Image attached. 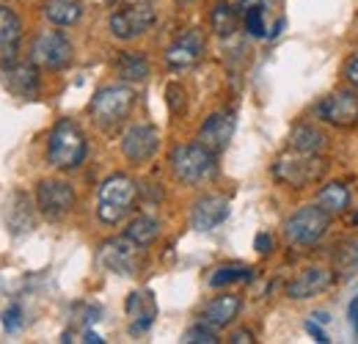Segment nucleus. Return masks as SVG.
Instances as JSON below:
<instances>
[{"mask_svg": "<svg viewBox=\"0 0 358 344\" xmlns=\"http://www.w3.org/2000/svg\"><path fill=\"white\" fill-rule=\"evenodd\" d=\"M22 44V20L17 17L14 8L0 6V64L17 61Z\"/></svg>", "mask_w": 358, "mask_h": 344, "instance_id": "nucleus-18", "label": "nucleus"}, {"mask_svg": "<svg viewBox=\"0 0 358 344\" xmlns=\"http://www.w3.org/2000/svg\"><path fill=\"white\" fill-rule=\"evenodd\" d=\"M86 155H89L86 132L72 119H61L47 138V163L58 171H75L83 166Z\"/></svg>", "mask_w": 358, "mask_h": 344, "instance_id": "nucleus-1", "label": "nucleus"}, {"mask_svg": "<svg viewBox=\"0 0 358 344\" xmlns=\"http://www.w3.org/2000/svg\"><path fill=\"white\" fill-rule=\"evenodd\" d=\"M182 342H187V344H215V342H218V331H215V328H210L207 322H199V325H193L190 331H185Z\"/></svg>", "mask_w": 358, "mask_h": 344, "instance_id": "nucleus-29", "label": "nucleus"}, {"mask_svg": "<svg viewBox=\"0 0 358 344\" xmlns=\"http://www.w3.org/2000/svg\"><path fill=\"white\" fill-rule=\"evenodd\" d=\"M138 201V185L127 173H113L99 185L96 193V217L108 226L122 223L124 217L133 215Z\"/></svg>", "mask_w": 358, "mask_h": 344, "instance_id": "nucleus-2", "label": "nucleus"}, {"mask_svg": "<svg viewBox=\"0 0 358 344\" xmlns=\"http://www.w3.org/2000/svg\"><path fill=\"white\" fill-rule=\"evenodd\" d=\"M215 157L218 155L210 152L207 146H201L199 141L196 143H185V146H177L171 152V171L185 185H201V182L213 179L215 171H218Z\"/></svg>", "mask_w": 358, "mask_h": 344, "instance_id": "nucleus-4", "label": "nucleus"}, {"mask_svg": "<svg viewBox=\"0 0 358 344\" xmlns=\"http://www.w3.org/2000/svg\"><path fill=\"white\" fill-rule=\"evenodd\" d=\"M157 149H160V132L152 124H133L122 135V155L135 166L152 160Z\"/></svg>", "mask_w": 358, "mask_h": 344, "instance_id": "nucleus-11", "label": "nucleus"}, {"mask_svg": "<svg viewBox=\"0 0 358 344\" xmlns=\"http://www.w3.org/2000/svg\"><path fill=\"white\" fill-rule=\"evenodd\" d=\"M345 78H348V83H353L358 88V55L345 66Z\"/></svg>", "mask_w": 358, "mask_h": 344, "instance_id": "nucleus-35", "label": "nucleus"}, {"mask_svg": "<svg viewBox=\"0 0 358 344\" xmlns=\"http://www.w3.org/2000/svg\"><path fill=\"white\" fill-rule=\"evenodd\" d=\"M42 11H45V17L52 25L66 28V25L80 22V17H83V3H80V0H45V3H42Z\"/></svg>", "mask_w": 358, "mask_h": 344, "instance_id": "nucleus-22", "label": "nucleus"}, {"mask_svg": "<svg viewBox=\"0 0 358 344\" xmlns=\"http://www.w3.org/2000/svg\"><path fill=\"white\" fill-rule=\"evenodd\" d=\"M138 251L141 248L133 240L116 237L99 248V261H102V267H108L116 275H135L138 273Z\"/></svg>", "mask_w": 358, "mask_h": 344, "instance_id": "nucleus-13", "label": "nucleus"}, {"mask_svg": "<svg viewBox=\"0 0 358 344\" xmlns=\"http://www.w3.org/2000/svg\"><path fill=\"white\" fill-rule=\"evenodd\" d=\"M127 314H133V334L146 331L152 322H155V298L152 292H133L130 301H127Z\"/></svg>", "mask_w": 358, "mask_h": 344, "instance_id": "nucleus-25", "label": "nucleus"}, {"mask_svg": "<svg viewBox=\"0 0 358 344\" xmlns=\"http://www.w3.org/2000/svg\"><path fill=\"white\" fill-rule=\"evenodd\" d=\"M133 105H135L133 88L116 83V86L99 88V91L94 94V99H91V105H89V113L96 127L113 129L130 116Z\"/></svg>", "mask_w": 358, "mask_h": 344, "instance_id": "nucleus-3", "label": "nucleus"}, {"mask_svg": "<svg viewBox=\"0 0 358 344\" xmlns=\"http://www.w3.org/2000/svg\"><path fill=\"white\" fill-rule=\"evenodd\" d=\"M237 6L245 11V8H254V6H262V0H237Z\"/></svg>", "mask_w": 358, "mask_h": 344, "instance_id": "nucleus-39", "label": "nucleus"}, {"mask_svg": "<svg viewBox=\"0 0 358 344\" xmlns=\"http://www.w3.org/2000/svg\"><path fill=\"white\" fill-rule=\"evenodd\" d=\"M166 99H169L171 113H179V110L185 108V88L177 86V83H171V86L166 88Z\"/></svg>", "mask_w": 358, "mask_h": 344, "instance_id": "nucleus-32", "label": "nucleus"}, {"mask_svg": "<svg viewBox=\"0 0 358 344\" xmlns=\"http://www.w3.org/2000/svg\"><path fill=\"white\" fill-rule=\"evenodd\" d=\"M353 220H356V223H358V210H356V215H353Z\"/></svg>", "mask_w": 358, "mask_h": 344, "instance_id": "nucleus-41", "label": "nucleus"}, {"mask_svg": "<svg viewBox=\"0 0 358 344\" xmlns=\"http://www.w3.org/2000/svg\"><path fill=\"white\" fill-rule=\"evenodd\" d=\"M328 226H331V215L325 210H320L317 204H309V207H301V210H295L292 215L287 217L284 237L295 248H309V245L320 243L325 237Z\"/></svg>", "mask_w": 358, "mask_h": 344, "instance_id": "nucleus-6", "label": "nucleus"}, {"mask_svg": "<svg viewBox=\"0 0 358 344\" xmlns=\"http://www.w3.org/2000/svg\"><path fill=\"white\" fill-rule=\"evenodd\" d=\"M86 342H91V344L96 342V344H99V342H102V339H99V336H96L94 331H89V334H86Z\"/></svg>", "mask_w": 358, "mask_h": 344, "instance_id": "nucleus-40", "label": "nucleus"}, {"mask_svg": "<svg viewBox=\"0 0 358 344\" xmlns=\"http://www.w3.org/2000/svg\"><path fill=\"white\" fill-rule=\"evenodd\" d=\"M75 187L66 179H42L36 187V207L47 220H61L75 210Z\"/></svg>", "mask_w": 358, "mask_h": 344, "instance_id": "nucleus-8", "label": "nucleus"}, {"mask_svg": "<svg viewBox=\"0 0 358 344\" xmlns=\"http://www.w3.org/2000/svg\"><path fill=\"white\" fill-rule=\"evenodd\" d=\"M317 207L325 210L331 217L342 215L350 207V190L342 182H328V185H322L317 190Z\"/></svg>", "mask_w": 358, "mask_h": 344, "instance_id": "nucleus-21", "label": "nucleus"}, {"mask_svg": "<svg viewBox=\"0 0 358 344\" xmlns=\"http://www.w3.org/2000/svg\"><path fill=\"white\" fill-rule=\"evenodd\" d=\"M328 138L312 124H298V127L289 132V149L295 152H306V155H320L325 149Z\"/></svg>", "mask_w": 358, "mask_h": 344, "instance_id": "nucleus-23", "label": "nucleus"}, {"mask_svg": "<svg viewBox=\"0 0 358 344\" xmlns=\"http://www.w3.org/2000/svg\"><path fill=\"white\" fill-rule=\"evenodd\" d=\"M6 223L11 229V234L22 237L34 229V210H31V201L22 190H14L6 201Z\"/></svg>", "mask_w": 358, "mask_h": 344, "instance_id": "nucleus-19", "label": "nucleus"}, {"mask_svg": "<svg viewBox=\"0 0 358 344\" xmlns=\"http://www.w3.org/2000/svg\"><path fill=\"white\" fill-rule=\"evenodd\" d=\"M317 116L334 127H350L358 122V96L353 91H334L317 105Z\"/></svg>", "mask_w": 358, "mask_h": 344, "instance_id": "nucleus-12", "label": "nucleus"}, {"mask_svg": "<svg viewBox=\"0 0 358 344\" xmlns=\"http://www.w3.org/2000/svg\"><path fill=\"white\" fill-rule=\"evenodd\" d=\"M204 44H207L204 42V34L199 28L185 31L177 42L166 50V64L171 69H187V66H193L204 55Z\"/></svg>", "mask_w": 358, "mask_h": 344, "instance_id": "nucleus-14", "label": "nucleus"}, {"mask_svg": "<svg viewBox=\"0 0 358 344\" xmlns=\"http://www.w3.org/2000/svg\"><path fill=\"white\" fill-rule=\"evenodd\" d=\"M245 31H248L254 39L268 36V34H265V6L245 8Z\"/></svg>", "mask_w": 358, "mask_h": 344, "instance_id": "nucleus-30", "label": "nucleus"}, {"mask_svg": "<svg viewBox=\"0 0 358 344\" xmlns=\"http://www.w3.org/2000/svg\"><path fill=\"white\" fill-rule=\"evenodd\" d=\"M210 22H213V31L218 36H231L237 31V8L229 6V3H218L213 11H210Z\"/></svg>", "mask_w": 358, "mask_h": 344, "instance_id": "nucleus-28", "label": "nucleus"}, {"mask_svg": "<svg viewBox=\"0 0 358 344\" xmlns=\"http://www.w3.org/2000/svg\"><path fill=\"white\" fill-rule=\"evenodd\" d=\"M240 308H243V301L237 295H221V298H215V301H210L204 306L201 322H207L210 328L221 331L229 322H234V317L240 314Z\"/></svg>", "mask_w": 358, "mask_h": 344, "instance_id": "nucleus-20", "label": "nucleus"}, {"mask_svg": "<svg viewBox=\"0 0 358 344\" xmlns=\"http://www.w3.org/2000/svg\"><path fill=\"white\" fill-rule=\"evenodd\" d=\"M231 135H234V113L218 110V113H213V116L201 124V129H199V143L207 146L210 152L221 155L226 146H229Z\"/></svg>", "mask_w": 358, "mask_h": 344, "instance_id": "nucleus-17", "label": "nucleus"}, {"mask_svg": "<svg viewBox=\"0 0 358 344\" xmlns=\"http://www.w3.org/2000/svg\"><path fill=\"white\" fill-rule=\"evenodd\" d=\"M0 83L6 86L8 94L20 96V99H36L42 91V80H39V66L34 61L22 64V61H8L0 69Z\"/></svg>", "mask_w": 358, "mask_h": 344, "instance_id": "nucleus-10", "label": "nucleus"}, {"mask_svg": "<svg viewBox=\"0 0 358 344\" xmlns=\"http://www.w3.org/2000/svg\"><path fill=\"white\" fill-rule=\"evenodd\" d=\"M325 173V163L320 155H306V152H284L273 163V176L289 187H306L314 185Z\"/></svg>", "mask_w": 358, "mask_h": 344, "instance_id": "nucleus-5", "label": "nucleus"}, {"mask_svg": "<svg viewBox=\"0 0 358 344\" xmlns=\"http://www.w3.org/2000/svg\"><path fill=\"white\" fill-rule=\"evenodd\" d=\"M331 284H334V273L328 267H309L287 284V295L292 301H312L317 295H322Z\"/></svg>", "mask_w": 358, "mask_h": 344, "instance_id": "nucleus-15", "label": "nucleus"}, {"mask_svg": "<svg viewBox=\"0 0 358 344\" xmlns=\"http://www.w3.org/2000/svg\"><path fill=\"white\" fill-rule=\"evenodd\" d=\"M124 237L133 240L138 248H149V245L160 237V220L152 215H138L135 220H130Z\"/></svg>", "mask_w": 358, "mask_h": 344, "instance_id": "nucleus-26", "label": "nucleus"}, {"mask_svg": "<svg viewBox=\"0 0 358 344\" xmlns=\"http://www.w3.org/2000/svg\"><path fill=\"white\" fill-rule=\"evenodd\" d=\"M306 331H309V334H312L314 339H317V342H331V339H328V334H325V331H320V328H317V325H314V322H306Z\"/></svg>", "mask_w": 358, "mask_h": 344, "instance_id": "nucleus-37", "label": "nucleus"}, {"mask_svg": "<svg viewBox=\"0 0 358 344\" xmlns=\"http://www.w3.org/2000/svg\"><path fill=\"white\" fill-rule=\"evenodd\" d=\"M155 20H157V14H155V8H152L149 3H130V6L116 8V11L110 14L108 28H110V34H113L116 39L133 42V39L143 36V34L155 25Z\"/></svg>", "mask_w": 358, "mask_h": 344, "instance_id": "nucleus-7", "label": "nucleus"}, {"mask_svg": "<svg viewBox=\"0 0 358 344\" xmlns=\"http://www.w3.org/2000/svg\"><path fill=\"white\" fill-rule=\"evenodd\" d=\"M3 325H6V331H17V328L22 325V308H20V306L6 308V314H3Z\"/></svg>", "mask_w": 358, "mask_h": 344, "instance_id": "nucleus-33", "label": "nucleus"}, {"mask_svg": "<svg viewBox=\"0 0 358 344\" xmlns=\"http://www.w3.org/2000/svg\"><path fill=\"white\" fill-rule=\"evenodd\" d=\"M229 217V199L226 196H201L196 204H193V213H190V226L196 231H213L218 229Z\"/></svg>", "mask_w": 358, "mask_h": 344, "instance_id": "nucleus-16", "label": "nucleus"}, {"mask_svg": "<svg viewBox=\"0 0 358 344\" xmlns=\"http://www.w3.org/2000/svg\"><path fill=\"white\" fill-rule=\"evenodd\" d=\"M336 267H339V275H353L358 270V245L350 243V251L348 248H339L336 254Z\"/></svg>", "mask_w": 358, "mask_h": 344, "instance_id": "nucleus-31", "label": "nucleus"}, {"mask_svg": "<svg viewBox=\"0 0 358 344\" xmlns=\"http://www.w3.org/2000/svg\"><path fill=\"white\" fill-rule=\"evenodd\" d=\"M31 61L42 69H66L72 64V42L61 34V31H42L34 47H31Z\"/></svg>", "mask_w": 358, "mask_h": 344, "instance_id": "nucleus-9", "label": "nucleus"}, {"mask_svg": "<svg viewBox=\"0 0 358 344\" xmlns=\"http://www.w3.org/2000/svg\"><path fill=\"white\" fill-rule=\"evenodd\" d=\"M348 317H350V322H353V328H356L358 334V295L350 301V308H348Z\"/></svg>", "mask_w": 358, "mask_h": 344, "instance_id": "nucleus-38", "label": "nucleus"}, {"mask_svg": "<svg viewBox=\"0 0 358 344\" xmlns=\"http://www.w3.org/2000/svg\"><path fill=\"white\" fill-rule=\"evenodd\" d=\"M254 248L262 254V257H268L273 254V237H270L268 231H262V234H257V240H254Z\"/></svg>", "mask_w": 358, "mask_h": 344, "instance_id": "nucleus-34", "label": "nucleus"}, {"mask_svg": "<svg viewBox=\"0 0 358 344\" xmlns=\"http://www.w3.org/2000/svg\"><path fill=\"white\" fill-rule=\"evenodd\" d=\"M237 281H254V270L245 267V264H224V267L213 270V275H210V287L213 289L237 284Z\"/></svg>", "mask_w": 358, "mask_h": 344, "instance_id": "nucleus-27", "label": "nucleus"}, {"mask_svg": "<svg viewBox=\"0 0 358 344\" xmlns=\"http://www.w3.org/2000/svg\"><path fill=\"white\" fill-rule=\"evenodd\" d=\"M113 69H116V75H119L122 80H127V83H141V80L149 78V61H146V55H141V52H122V55L116 58Z\"/></svg>", "mask_w": 358, "mask_h": 344, "instance_id": "nucleus-24", "label": "nucleus"}, {"mask_svg": "<svg viewBox=\"0 0 358 344\" xmlns=\"http://www.w3.org/2000/svg\"><path fill=\"white\" fill-rule=\"evenodd\" d=\"M231 344H254V334L251 331H237V334H231Z\"/></svg>", "mask_w": 358, "mask_h": 344, "instance_id": "nucleus-36", "label": "nucleus"}, {"mask_svg": "<svg viewBox=\"0 0 358 344\" xmlns=\"http://www.w3.org/2000/svg\"><path fill=\"white\" fill-rule=\"evenodd\" d=\"M179 3H185V0H179Z\"/></svg>", "mask_w": 358, "mask_h": 344, "instance_id": "nucleus-42", "label": "nucleus"}]
</instances>
